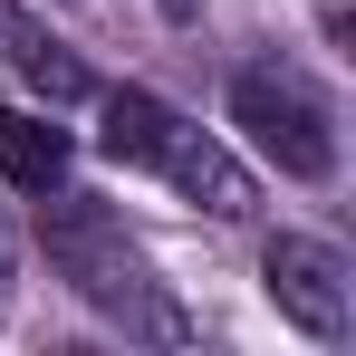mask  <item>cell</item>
Masks as SVG:
<instances>
[{
    "instance_id": "6da1fadb",
    "label": "cell",
    "mask_w": 356,
    "mask_h": 356,
    "mask_svg": "<svg viewBox=\"0 0 356 356\" xmlns=\"http://www.w3.org/2000/svg\"><path fill=\"white\" fill-rule=\"evenodd\" d=\"M39 250H49V270H58L106 327L154 337V347H183V337H193V318L174 308V289L145 270V250L125 241V222L97 202V193H67V183L39 193Z\"/></svg>"
},
{
    "instance_id": "7a4b0ae2",
    "label": "cell",
    "mask_w": 356,
    "mask_h": 356,
    "mask_svg": "<svg viewBox=\"0 0 356 356\" xmlns=\"http://www.w3.org/2000/svg\"><path fill=\"white\" fill-rule=\"evenodd\" d=\"M97 154L125 164V174L174 183L183 202L212 212V222H241V212L260 202V193H250V164H241L212 125H193L183 106H164L154 87H97Z\"/></svg>"
},
{
    "instance_id": "3957f363",
    "label": "cell",
    "mask_w": 356,
    "mask_h": 356,
    "mask_svg": "<svg viewBox=\"0 0 356 356\" xmlns=\"http://www.w3.org/2000/svg\"><path fill=\"white\" fill-rule=\"evenodd\" d=\"M232 125L289 183H327L337 174V97L298 58H241L232 67Z\"/></svg>"
},
{
    "instance_id": "277c9868",
    "label": "cell",
    "mask_w": 356,
    "mask_h": 356,
    "mask_svg": "<svg viewBox=\"0 0 356 356\" xmlns=\"http://www.w3.org/2000/svg\"><path fill=\"white\" fill-rule=\"evenodd\" d=\"M260 289H270V308L289 318L298 337H318V347H337L356 327V270L337 241L318 232H280L270 250H260Z\"/></svg>"
},
{
    "instance_id": "5b68a950",
    "label": "cell",
    "mask_w": 356,
    "mask_h": 356,
    "mask_svg": "<svg viewBox=\"0 0 356 356\" xmlns=\"http://www.w3.org/2000/svg\"><path fill=\"white\" fill-rule=\"evenodd\" d=\"M0 67H10L29 97H49V106H87V97H97L87 58H77L67 39H49L29 10H10V0H0Z\"/></svg>"
},
{
    "instance_id": "8992f818",
    "label": "cell",
    "mask_w": 356,
    "mask_h": 356,
    "mask_svg": "<svg viewBox=\"0 0 356 356\" xmlns=\"http://www.w3.org/2000/svg\"><path fill=\"white\" fill-rule=\"evenodd\" d=\"M67 164H77V145H67L49 116H29V106H0V183L10 193H58L67 183Z\"/></svg>"
},
{
    "instance_id": "52a82bcc",
    "label": "cell",
    "mask_w": 356,
    "mask_h": 356,
    "mask_svg": "<svg viewBox=\"0 0 356 356\" xmlns=\"http://www.w3.org/2000/svg\"><path fill=\"white\" fill-rule=\"evenodd\" d=\"M10 280H19V232H10V202H0V298H10Z\"/></svg>"
}]
</instances>
